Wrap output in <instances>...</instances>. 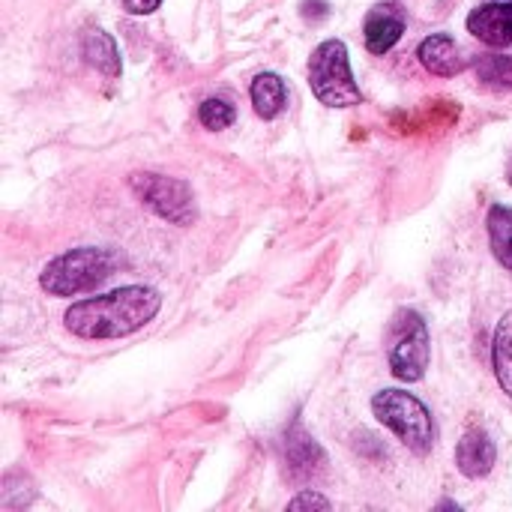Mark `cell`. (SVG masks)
<instances>
[{"mask_svg":"<svg viewBox=\"0 0 512 512\" xmlns=\"http://www.w3.org/2000/svg\"><path fill=\"white\" fill-rule=\"evenodd\" d=\"M162 309V294L150 285H123L99 297L78 300L66 309L63 324L72 336L87 342L126 339L147 327Z\"/></svg>","mask_w":512,"mask_h":512,"instance_id":"1","label":"cell"},{"mask_svg":"<svg viewBox=\"0 0 512 512\" xmlns=\"http://www.w3.org/2000/svg\"><path fill=\"white\" fill-rule=\"evenodd\" d=\"M117 255L102 246H78L48 261L39 276V288L51 297H78L99 288L114 270Z\"/></svg>","mask_w":512,"mask_h":512,"instance_id":"2","label":"cell"},{"mask_svg":"<svg viewBox=\"0 0 512 512\" xmlns=\"http://www.w3.org/2000/svg\"><path fill=\"white\" fill-rule=\"evenodd\" d=\"M309 87L315 99L327 108H354L363 105V90L351 69V54L342 39H324L306 63Z\"/></svg>","mask_w":512,"mask_h":512,"instance_id":"3","label":"cell"},{"mask_svg":"<svg viewBox=\"0 0 512 512\" xmlns=\"http://www.w3.org/2000/svg\"><path fill=\"white\" fill-rule=\"evenodd\" d=\"M372 414L378 417L381 426H387L411 453L426 456L432 453L435 441H438V426L432 411L405 390H381L372 396Z\"/></svg>","mask_w":512,"mask_h":512,"instance_id":"4","label":"cell"},{"mask_svg":"<svg viewBox=\"0 0 512 512\" xmlns=\"http://www.w3.org/2000/svg\"><path fill=\"white\" fill-rule=\"evenodd\" d=\"M432 357L429 324L417 309H399L387 330V363L396 381L417 384L426 378Z\"/></svg>","mask_w":512,"mask_h":512,"instance_id":"5","label":"cell"},{"mask_svg":"<svg viewBox=\"0 0 512 512\" xmlns=\"http://www.w3.org/2000/svg\"><path fill=\"white\" fill-rule=\"evenodd\" d=\"M129 186L141 198V204L153 210L159 219H165L168 225L186 228L198 219V201L186 180L153 174V171H138L129 177Z\"/></svg>","mask_w":512,"mask_h":512,"instance_id":"6","label":"cell"},{"mask_svg":"<svg viewBox=\"0 0 512 512\" xmlns=\"http://www.w3.org/2000/svg\"><path fill=\"white\" fill-rule=\"evenodd\" d=\"M468 33L489 48H510L512 45V0H489L471 9Z\"/></svg>","mask_w":512,"mask_h":512,"instance_id":"7","label":"cell"},{"mask_svg":"<svg viewBox=\"0 0 512 512\" xmlns=\"http://www.w3.org/2000/svg\"><path fill=\"white\" fill-rule=\"evenodd\" d=\"M405 30H408V21H405V12L396 3H378V6H372L369 15H366V21H363L366 51L384 57L387 51L396 48V42L405 36Z\"/></svg>","mask_w":512,"mask_h":512,"instance_id":"8","label":"cell"},{"mask_svg":"<svg viewBox=\"0 0 512 512\" xmlns=\"http://www.w3.org/2000/svg\"><path fill=\"white\" fill-rule=\"evenodd\" d=\"M417 60L426 72L438 78H456L468 69V57L462 45L450 33H432L417 45Z\"/></svg>","mask_w":512,"mask_h":512,"instance_id":"9","label":"cell"},{"mask_svg":"<svg viewBox=\"0 0 512 512\" xmlns=\"http://www.w3.org/2000/svg\"><path fill=\"white\" fill-rule=\"evenodd\" d=\"M498 462V447L492 441V435L480 426L468 429L456 447V468L462 477L468 480H483L495 471Z\"/></svg>","mask_w":512,"mask_h":512,"instance_id":"10","label":"cell"},{"mask_svg":"<svg viewBox=\"0 0 512 512\" xmlns=\"http://www.w3.org/2000/svg\"><path fill=\"white\" fill-rule=\"evenodd\" d=\"M81 54L84 60L102 72L105 78H120L123 75V60H120V48L114 42L111 33H105L102 27H90L81 39Z\"/></svg>","mask_w":512,"mask_h":512,"instance_id":"11","label":"cell"},{"mask_svg":"<svg viewBox=\"0 0 512 512\" xmlns=\"http://www.w3.org/2000/svg\"><path fill=\"white\" fill-rule=\"evenodd\" d=\"M252 108L261 120H276L288 108V84L276 72H258L249 87Z\"/></svg>","mask_w":512,"mask_h":512,"instance_id":"12","label":"cell"},{"mask_svg":"<svg viewBox=\"0 0 512 512\" xmlns=\"http://www.w3.org/2000/svg\"><path fill=\"white\" fill-rule=\"evenodd\" d=\"M285 456H288V468L294 477H312L321 471L324 465V450L315 444V438L300 426L294 423L288 429V438H285Z\"/></svg>","mask_w":512,"mask_h":512,"instance_id":"13","label":"cell"},{"mask_svg":"<svg viewBox=\"0 0 512 512\" xmlns=\"http://www.w3.org/2000/svg\"><path fill=\"white\" fill-rule=\"evenodd\" d=\"M486 231H489V246L498 264L512 273V207L507 204H492L486 213Z\"/></svg>","mask_w":512,"mask_h":512,"instance_id":"14","label":"cell"},{"mask_svg":"<svg viewBox=\"0 0 512 512\" xmlns=\"http://www.w3.org/2000/svg\"><path fill=\"white\" fill-rule=\"evenodd\" d=\"M492 372L498 378V387L512 399V312H507L492 336Z\"/></svg>","mask_w":512,"mask_h":512,"instance_id":"15","label":"cell"},{"mask_svg":"<svg viewBox=\"0 0 512 512\" xmlns=\"http://www.w3.org/2000/svg\"><path fill=\"white\" fill-rule=\"evenodd\" d=\"M474 72L483 84L512 87V54H480L474 57Z\"/></svg>","mask_w":512,"mask_h":512,"instance_id":"16","label":"cell"},{"mask_svg":"<svg viewBox=\"0 0 512 512\" xmlns=\"http://www.w3.org/2000/svg\"><path fill=\"white\" fill-rule=\"evenodd\" d=\"M198 120H201V126L204 129H210V132H222V129H228L234 120H237V111H234V105H228L225 99H204L201 105H198Z\"/></svg>","mask_w":512,"mask_h":512,"instance_id":"17","label":"cell"},{"mask_svg":"<svg viewBox=\"0 0 512 512\" xmlns=\"http://www.w3.org/2000/svg\"><path fill=\"white\" fill-rule=\"evenodd\" d=\"M333 504H330V498H324V495H318V492H300L291 504H288V510L297 512V510H330Z\"/></svg>","mask_w":512,"mask_h":512,"instance_id":"18","label":"cell"},{"mask_svg":"<svg viewBox=\"0 0 512 512\" xmlns=\"http://www.w3.org/2000/svg\"><path fill=\"white\" fill-rule=\"evenodd\" d=\"M303 15L309 21H321L330 15V3L327 0H303Z\"/></svg>","mask_w":512,"mask_h":512,"instance_id":"19","label":"cell"},{"mask_svg":"<svg viewBox=\"0 0 512 512\" xmlns=\"http://www.w3.org/2000/svg\"><path fill=\"white\" fill-rule=\"evenodd\" d=\"M162 6V0H123V9L129 15H150Z\"/></svg>","mask_w":512,"mask_h":512,"instance_id":"20","label":"cell"},{"mask_svg":"<svg viewBox=\"0 0 512 512\" xmlns=\"http://www.w3.org/2000/svg\"><path fill=\"white\" fill-rule=\"evenodd\" d=\"M507 183L512 186V159H510V165H507Z\"/></svg>","mask_w":512,"mask_h":512,"instance_id":"21","label":"cell"}]
</instances>
